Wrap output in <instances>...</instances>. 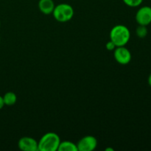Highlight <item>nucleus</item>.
<instances>
[{"instance_id": "1", "label": "nucleus", "mask_w": 151, "mask_h": 151, "mask_svg": "<svg viewBox=\"0 0 151 151\" xmlns=\"http://www.w3.org/2000/svg\"><path fill=\"white\" fill-rule=\"evenodd\" d=\"M131 38V32L126 26L118 24L114 27L110 32V40L116 47L125 46Z\"/></svg>"}, {"instance_id": "2", "label": "nucleus", "mask_w": 151, "mask_h": 151, "mask_svg": "<svg viewBox=\"0 0 151 151\" xmlns=\"http://www.w3.org/2000/svg\"><path fill=\"white\" fill-rule=\"evenodd\" d=\"M60 143L59 136L54 132L44 134L38 142L39 151H57Z\"/></svg>"}, {"instance_id": "3", "label": "nucleus", "mask_w": 151, "mask_h": 151, "mask_svg": "<svg viewBox=\"0 0 151 151\" xmlns=\"http://www.w3.org/2000/svg\"><path fill=\"white\" fill-rule=\"evenodd\" d=\"M74 9L70 4L61 3L58 4L54 8L52 15L56 21L61 23L70 21L74 16Z\"/></svg>"}, {"instance_id": "4", "label": "nucleus", "mask_w": 151, "mask_h": 151, "mask_svg": "<svg viewBox=\"0 0 151 151\" xmlns=\"http://www.w3.org/2000/svg\"><path fill=\"white\" fill-rule=\"evenodd\" d=\"M114 57L116 61L121 65L128 64L132 58L131 52L125 46L116 47L114 50Z\"/></svg>"}, {"instance_id": "5", "label": "nucleus", "mask_w": 151, "mask_h": 151, "mask_svg": "<svg viewBox=\"0 0 151 151\" xmlns=\"http://www.w3.org/2000/svg\"><path fill=\"white\" fill-rule=\"evenodd\" d=\"M139 25L147 26L151 24V7L143 6L137 10L135 16Z\"/></svg>"}, {"instance_id": "6", "label": "nucleus", "mask_w": 151, "mask_h": 151, "mask_svg": "<svg viewBox=\"0 0 151 151\" xmlns=\"http://www.w3.org/2000/svg\"><path fill=\"white\" fill-rule=\"evenodd\" d=\"M97 146V140L93 136L83 137L77 144L78 151H93Z\"/></svg>"}, {"instance_id": "7", "label": "nucleus", "mask_w": 151, "mask_h": 151, "mask_svg": "<svg viewBox=\"0 0 151 151\" xmlns=\"http://www.w3.org/2000/svg\"><path fill=\"white\" fill-rule=\"evenodd\" d=\"M18 147L24 151H38V142L35 139L29 137L21 138L18 142Z\"/></svg>"}, {"instance_id": "8", "label": "nucleus", "mask_w": 151, "mask_h": 151, "mask_svg": "<svg viewBox=\"0 0 151 151\" xmlns=\"http://www.w3.org/2000/svg\"><path fill=\"white\" fill-rule=\"evenodd\" d=\"M38 6L40 11L45 15H50L52 13L55 7L53 0H39Z\"/></svg>"}, {"instance_id": "9", "label": "nucleus", "mask_w": 151, "mask_h": 151, "mask_svg": "<svg viewBox=\"0 0 151 151\" xmlns=\"http://www.w3.org/2000/svg\"><path fill=\"white\" fill-rule=\"evenodd\" d=\"M3 100H4V106H13L17 101V96L13 91H8L3 96Z\"/></svg>"}, {"instance_id": "10", "label": "nucleus", "mask_w": 151, "mask_h": 151, "mask_svg": "<svg viewBox=\"0 0 151 151\" xmlns=\"http://www.w3.org/2000/svg\"><path fill=\"white\" fill-rule=\"evenodd\" d=\"M58 151H78L77 144H75L72 142L64 141L60 142L59 147L58 148Z\"/></svg>"}, {"instance_id": "11", "label": "nucleus", "mask_w": 151, "mask_h": 151, "mask_svg": "<svg viewBox=\"0 0 151 151\" xmlns=\"http://www.w3.org/2000/svg\"><path fill=\"white\" fill-rule=\"evenodd\" d=\"M148 33V29L147 26H143V25H139L136 29V34L137 36L140 38H144L147 36Z\"/></svg>"}, {"instance_id": "12", "label": "nucleus", "mask_w": 151, "mask_h": 151, "mask_svg": "<svg viewBox=\"0 0 151 151\" xmlns=\"http://www.w3.org/2000/svg\"><path fill=\"white\" fill-rule=\"evenodd\" d=\"M127 6L130 7H139L143 2V0H122Z\"/></svg>"}, {"instance_id": "13", "label": "nucleus", "mask_w": 151, "mask_h": 151, "mask_svg": "<svg viewBox=\"0 0 151 151\" xmlns=\"http://www.w3.org/2000/svg\"><path fill=\"white\" fill-rule=\"evenodd\" d=\"M106 49H107V50H109V51H113V50H115V48H116V47L114 44V43L110 40L109 42H107V44H106Z\"/></svg>"}, {"instance_id": "14", "label": "nucleus", "mask_w": 151, "mask_h": 151, "mask_svg": "<svg viewBox=\"0 0 151 151\" xmlns=\"http://www.w3.org/2000/svg\"><path fill=\"white\" fill-rule=\"evenodd\" d=\"M4 106V100H3V97H1V96L0 95V109H2Z\"/></svg>"}, {"instance_id": "15", "label": "nucleus", "mask_w": 151, "mask_h": 151, "mask_svg": "<svg viewBox=\"0 0 151 151\" xmlns=\"http://www.w3.org/2000/svg\"><path fill=\"white\" fill-rule=\"evenodd\" d=\"M147 82H148V84L149 86L151 87V73L149 75V77H148V79H147Z\"/></svg>"}, {"instance_id": "16", "label": "nucleus", "mask_w": 151, "mask_h": 151, "mask_svg": "<svg viewBox=\"0 0 151 151\" xmlns=\"http://www.w3.org/2000/svg\"><path fill=\"white\" fill-rule=\"evenodd\" d=\"M106 151H114V149L111 148V147H109V148H106Z\"/></svg>"}, {"instance_id": "17", "label": "nucleus", "mask_w": 151, "mask_h": 151, "mask_svg": "<svg viewBox=\"0 0 151 151\" xmlns=\"http://www.w3.org/2000/svg\"><path fill=\"white\" fill-rule=\"evenodd\" d=\"M0 26H1V22H0Z\"/></svg>"}, {"instance_id": "18", "label": "nucleus", "mask_w": 151, "mask_h": 151, "mask_svg": "<svg viewBox=\"0 0 151 151\" xmlns=\"http://www.w3.org/2000/svg\"><path fill=\"white\" fill-rule=\"evenodd\" d=\"M0 41H1V39H0Z\"/></svg>"}]
</instances>
